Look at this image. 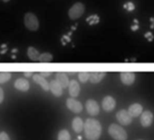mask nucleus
<instances>
[{
  "instance_id": "obj_1",
  "label": "nucleus",
  "mask_w": 154,
  "mask_h": 140,
  "mask_svg": "<svg viewBox=\"0 0 154 140\" xmlns=\"http://www.w3.org/2000/svg\"><path fill=\"white\" fill-rule=\"evenodd\" d=\"M84 130L88 140H98L102 134V126L94 118H87L84 123Z\"/></svg>"
},
{
  "instance_id": "obj_2",
  "label": "nucleus",
  "mask_w": 154,
  "mask_h": 140,
  "mask_svg": "<svg viewBox=\"0 0 154 140\" xmlns=\"http://www.w3.org/2000/svg\"><path fill=\"white\" fill-rule=\"evenodd\" d=\"M24 24L27 30L31 32L37 31L39 28V20L34 13H26L24 16Z\"/></svg>"
},
{
  "instance_id": "obj_3",
  "label": "nucleus",
  "mask_w": 154,
  "mask_h": 140,
  "mask_svg": "<svg viewBox=\"0 0 154 140\" xmlns=\"http://www.w3.org/2000/svg\"><path fill=\"white\" fill-rule=\"evenodd\" d=\"M108 130L109 134L114 140H127V133L121 126L117 124H112Z\"/></svg>"
},
{
  "instance_id": "obj_4",
  "label": "nucleus",
  "mask_w": 154,
  "mask_h": 140,
  "mask_svg": "<svg viewBox=\"0 0 154 140\" xmlns=\"http://www.w3.org/2000/svg\"><path fill=\"white\" fill-rule=\"evenodd\" d=\"M85 7L83 3L77 2L73 4L68 11V16L71 20H77L79 19L85 13Z\"/></svg>"
},
{
  "instance_id": "obj_5",
  "label": "nucleus",
  "mask_w": 154,
  "mask_h": 140,
  "mask_svg": "<svg viewBox=\"0 0 154 140\" xmlns=\"http://www.w3.org/2000/svg\"><path fill=\"white\" fill-rule=\"evenodd\" d=\"M116 118L123 126H128L131 123L132 121V117L129 114L128 110L125 109H121L116 113Z\"/></svg>"
},
{
  "instance_id": "obj_6",
  "label": "nucleus",
  "mask_w": 154,
  "mask_h": 140,
  "mask_svg": "<svg viewBox=\"0 0 154 140\" xmlns=\"http://www.w3.org/2000/svg\"><path fill=\"white\" fill-rule=\"evenodd\" d=\"M67 108L73 113H80L83 110V105L80 101L74 100L73 98H69L66 100Z\"/></svg>"
},
{
  "instance_id": "obj_7",
  "label": "nucleus",
  "mask_w": 154,
  "mask_h": 140,
  "mask_svg": "<svg viewBox=\"0 0 154 140\" xmlns=\"http://www.w3.org/2000/svg\"><path fill=\"white\" fill-rule=\"evenodd\" d=\"M85 108L87 112L91 115V116H96L99 114L100 112V109H99V105L98 103L94 100H88L85 103Z\"/></svg>"
},
{
  "instance_id": "obj_8",
  "label": "nucleus",
  "mask_w": 154,
  "mask_h": 140,
  "mask_svg": "<svg viewBox=\"0 0 154 140\" xmlns=\"http://www.w3.org/2000/svg\"><path fill=\"white\" fill-rule=\"evenodd\" d=\"M152 121H153V114L150 111L146 110L140 114V124L142 127H149Z\"/></svg>"
},
{
  "instance_id": "obj_9",
  "label": "nucleus",
  "mask_w": 154,
  "mask_h": 140,
  "mask_svg": "<svg viewBox=\"0 0 154 140\" xmlns=\"http://www.w3.org/2000/svg\"><path fill=\"white\" fill-rule=\"evenodd\" d=\"M68 88H69V94L71 95L72 98H75V97H77L79 95L81 89H80L79 82L77 81L72 80L71 82H69Z\"/></svg>"
},
{
  "instance_id": "obj_10",
  "label": "nucleus",
  "mask_w": 154,
  "mask_h": 140,
  "mask_svg": "<svg viewBox=\"0 0 154 140\" xmlns=\"http://www.w3.org/2000/svg\"><path fill=\"white\" fill-rule=\"evenodd\" d=\"M121 81L125 85H131L135 81V74L131 72H122L120 74Z\"/></svg>"
},
{
  "instance_id": "obj_11",
  "label": "nucleus",
  "mask_w": 154,
  "mask_h": 140,
  "mask_svg": "<svg viewBox=\"0 0 154 140\" xmlns=\"http://www.w3.org/2000/svg\"><path fill=\"white\" fill-rule=\"evenodd\" d=\"M33 80L35 83H37L38 85L41 86V88L45 91H50V88H49V82L45 80V77H43L42 75L40 74H34L33 75Z\"/></svg>"
},
{
  "instance_id": "obj_12",
  "label": "nucleus",
  "mask_w": 154,
  "mask_h": 140,
  "mask_svg": "<svg viewBox=\"0 0 154 140\" xmlns=\"http://www.w3.org/2000/svg\"><path fill=\"white\" fill-rule=\"evenodd\" d=\"M103 109L105 110V111H112L113 110V109L115 108V105H116V102H115V100L111 97V96H106L103 100Z\"/></svg>"
},
{
  "instance_id": "obj_13",
  "label": "nucleus",
  "mask_w": 154,
  "mask_h": 140,
  "mask_svg": "<svg viewBox=\"0 0 154 140\" xmlns=\"http://www.w3.org/2000/svg\"><path fill=\"white\" fill-rule=\"evenodd\" d=\"M55 80L56 82L62 86L63 89H65L69 85V78L65 73H57L55 75Z\"/></svg>"
},
{
  "instance_id": "obj_14",
  "label": "nucleus",
  "mask_w": 154,
  "mask_h": 140,
  "mask_svg": "<svg viewBox=\"0 0 154 140\" xmlns=\"http://www.w3.org/2000/svg\"><path fill=\"white\" fill-rule=\"evenodd\" d=\"M15 88L20 91H27L30 88V84H29V82L27 80L20 78V79H17L16 81Z\"/></svg>"
},
{
  "instance_id": "obj_15",
  "label": "nucleus",
  "mask_w": 154,
  "mask_h": 140,
  "mask_svg": "<svg viewBox=\"0 0 154 140\" xmlns=\"http://www.w3.org/2000/svg\"><path fill=\"white\" fill-rule=\"evenodd\" d=\"M49 88L50 91H52V93L55 96V97H60L63 94V88L62 86L56 82V80H53L50 83H49Z\"/></svg>"
},
{
  "instance_id": "obj_16",
  "label": "nucleus",
  "mask_w": 154,
  "mask_h": 140,
  "mask_svg": "<svg viewBox=\"0 0 154 140\" xmlns=\"http://www.w3.org/2000/svg\"><path fill=\"white\" fill-rule=\"evenodd\" d=\"M106 75V73L103 72H92L89 73V81L92 83H99Z\"/></svg>"
},
{
  "instance_id": "obj_17",
  "label": "nucleus",
  "mask_w": 154,
  "mask_h": 140,
  "mask_svg": "<svg viewBox=\"0 0 154 140\" xmlns=\"http://www.w3.org/2000/svg\"><path fill=\"white\" fill-rule=\"evenodd\" d=\"M128 112L131 117H138L142 113V106L139 103H134L129 107Z\"/></svg>"
},
{
  "instance_id": "obj_18",
  "label": "nucleus",
  "mask_w": 154,
  "mask_h": 140,
  "mask_svg": "<svg viewBox=\"0 0 154 140\" xmlns=\"http://www.w3.org/2000/svg\"><path fill=\"white\" fill-rule=\"evenodd\" d=\"M72 129L74 130L75 133H81V131L84 128V122H83L82 118H80L78 117L73 118L72 123Z\"/></svg>"
},
{
  "instance_id": "obj_19",
  "label": "nucleus",
  "mask_w": 154,
  "mask_h": 140,
  "mask_svg": "<svg viewBox=\"0 0 154 140\" xmlns=\"http://www.w3.org/2000/svg\"><path fill=\"white\" fill-rule=\"evenodd\" d=\"M39 55H40L39 52L35 47H33V46L28 47V49H27V56H28V58L30 60H32L34 61H37L38 59H39Z\"/></svg>"
},
{
  "instance_id": "obj_20",
  "label": "nucleus",
  "mask_w": 154,
  "mask_h": 140,
  "mask_svg": "<svg viewBox=\"0 0 154 140\" xmlns=\"http://www.w3.org/2000/svg\"><path fill=\"white\" fill-rule=\"evenodd\" d=\"M53 61V55L49 52H44L42 54L39 55V59L38 61L41 62H49Z\"/></svg>"
},
{
  "instance_id": "obj_21",
  "label": "nucleus",
  "mask_w": 154,
  "mask_h": 140,
  "mask_svg": "<svg viewBox=\"0 0 154 140\" xmlns=\"http://www.w3.org/2000/svg\"><path fill=\"white\" fill-rule=\"evenodd\" d=\"M86 22L90 25H94L100 23V17L98 15H92L89 17L86 18Z\"/></svg>"
},
{
  "instance_id": "obj_22",
  "label": "nucleus",
  "mask_w": 154,
  "mask_h": 140,
  "mask_svg": "<svg viewBox=\"0 0 154 140\" xmlns=\"http://www.w3.org/2000/svg\"><path fill=\"white\" fill-rule=\"evenodd\" d=\"M58 140H71L70 133L65 129L61 130L58 134Z\"/></svg>"
},
{
  "instance_id": "obj_23",
  "label": "nucleus",
  "mask_w": 154,
  "mask_h": 140,
  "mask_svg": "<svg viewBox=\"0 0 154 140\" xmlns=\"http://www.w3.org/2000/svg\"><path fill=\"white\" fill-rule=\"evenodd\" d=\"M10 79H11V73H7V72L0 73V84L6 83Z\"/></svg>"
},
{
  "instance_id": "obj_24",
  "label": "nucleus",
  "mask_w": 154,
  "mask_h": 140,
  "mask_svg": "<svg viewBox=\"0 0 154 140\" xmlns=\"http://www.w3.org/2000/svg\"><path fill=\"white\" fill-rule=\"evenodd\" d=\"M78 78H79L81 82L85 83L86 82L89 81V73H87V72H81L78 74Z\"/></svg>"
},
{
  "instance_id": "obj_25",
  "label": "nucleus",
  "mask_w": 154,
  "mask_h": 140,
  "mask_svg": "<svg viewBox=\"0 0 154 140\" xmlns=\"http://www.w3.org/2000/svg\"><path fill=\"white\" fill-rule=\"evenodd\" d=\"M123 8H124L125 10L129 11V12H131V11H133V10L135 9V5H134L132 2L129 1V2H126V3L123 5Z\"/></svg>"
},
{
  "instance_id": "obj_26",
  "label": "nucleus",
  "mask_w": 154,
  "mask_h": 140,
  "mask_svg": "<svg viewBox=\"0 0 154 140\" xmlns=\"http://www.w3.org/2000/svg\"><path fill=\"white\" fill-rule=\"evenodd\" d=\"M144 37H145L149 42H151V41H153V39H154V35H153V34H152L151 32H147V33H145Z\"/></svg>"
},
{
  "instance_id": "obj_27",
  "label": "nucleus",
  "mask_w": 154,
  "mask_h": 140,
  "mask_svg": "<svg viewBox=\"0 0 154 140\" xmlns=\"http://www.w3.org/2000/svg\"><path fill=\"white\" fill-rule=\"evenodd\" d=\"M0 140H10V137L6 132H2L0 133Z\"/></svg>"
},
{
  "instance_id": "obj_28",
  "label": "nucleus",
  "mask_w": 154,
  "mask_h": 140,
  "mask_svg": "<svg viewBox=\"0 0 154 140\" xmlns=\"http://www.w3.org/2000/svg\"><path fill=\"white\" fill-rule=\"evenodd\" d=\"M133 22H134L135 25H132L131 26V29L132 31L135 32V31H137V30L139 29V21H138L137 19H134Z\"/></svg>"
},
{
  "instance_id": "obj_29",
  "label": "nucleus",
  "mask_w": 154,
  "mask_h": 140,
  "mask_svg": "<svg viewBox=\"0 0 154 140\" xmlns=\"http://www.w3.org/2000/svg\"><path fill=\"white\" fill-rule=\"evenodd\" d=\"M3 100H4V91L0 87V104L3 102Z\"/></svg>"
},
{
  "instance_id": "obj_30",
  "label": "nucleus",
  "mask_w": 154,
  "mask_h": 140,
  "mask_svg": "<svg viewBox=\"0 0 154 140\" xmlns=\"http://www.w3.org/2000/svg\"><path fill=\"white\" fill-rule=\"evenodd\" d=\"M40 75H42L43 77H48V76H50L51 74H52V73L51 72H42V73H39Z\"/></svg>"
},
{
  "instance_id": "obj_31",
  "label": "nucleus",
  "mask_w": 154,
  "mask_h": 140,
  "mask_svg": "<svg viewBox=\"0 0 154 140\" xmlns=\"http://www.w3.org/2000/svg\"><path fill=\"white\" fill-rule=\"evenodd\" d=\"M24 75L26 77H31V76H33V73H31V72H26V73H24Z\"/></svg>"
},
{
  "instance_id": "obj_32",
  "label": "nucleus",
  "mask_w": 154,
  "mask_h": 140,
  "mask_svg": "<svg viewBox=\"0 0 154 140\" xmlns=\"http://www.w3.org/2000/svg\"><path fill=\"white\" fill-rule=\"evenodd\" d=\"M149 21H150V28L153 29L154 28V17H151Z\"/></svg>"
},
{
  "instance_id": "obj_33",
  "label": "nucleus",
  "mask_w": 154,
  "mask_h": 140,
  "mask_svg": "<svg viewBox=\"0 0 154 140\" xmlns=\"http://www.w3.org/2000/svg\"><path fill=\"white\" fill-rule=\"evenodd\" d=\"M3 2H5V3H7V2H8V1H10V0H2Z\"/></svg>"
}]
</instances>
